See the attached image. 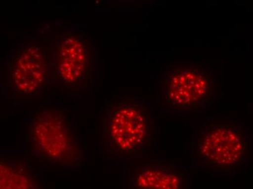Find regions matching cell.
<instances>
[{
  "instance_id": "cell-1",
  "label": "cell",
  "mask_w": 253,
  "mask_h": 189,
  "mask_svg": "<svg viewBox=\"0 0 253 189\" xmlns=\"http://www.w3.org/2000/svg\"><path fill=\"white\" fill-rule=\"evenodd\" d=\"M98 148L109 162L146 158L154 150L158 125L152 106L138 95H118L98 106Z\"/></svg>"
},
{
  "instance_id": "cell-2",
  "label": "cell",
  "mask_w": 253,
  "mask_h": 189,
  "mask_svg": "<svg viewBox=\"0 0 253 189\" xmlns=\"http://www.w3.org/2000/svg\"><path fill=\"white\" fill-rule=\"evenodd\" d=\"M26 157L32 163L77 171L87 162V149L76 121L61 106L40 107L24 125Z\"/></svg>"
},
{
  "instance_id": "cell-3",
  "label": "cell",
  "mask_w": 253,
  "mask_h": 189,
  "mask_svg": "<svg viewBox=\"0 0 253 189\" xmlns=\"http://www.w3.org/2000/svg\"><path fill=\"white\" fill-rule=\"evenodd\" d=\"M252 135L235 119H211L196 125L190 140L191 166L211 174H232L249 164Z\"/></svg>"
},
{
  "instance_id": "cell-4",
  "label": "cell",
  "mask_w": 253,
  "mask_h": 189,
  "mask_svg": "<svg viewBox=\"0 0 253 189\" xmlns=\"http://www.w3.org/2000/svg\"><path fill=\"white\" fill-rule=\"evenodd\" d=\"M217 97L216 72L200 61H178L159 77L157 107L162 114L201 116Z\"/></svg>"
},
{
  "instance_id": "cell-5",
  "label": "cell",
  "mask_w": 253,
  "mask_h": 189,
  "mask_svg": "<svg viewBox=\"0 0 253 189\" xmlns=\"http://www.w3.org/2000/svg\"><path fill=\"white\" fill-rule=\"evenodd\" d=\"M52 82L72 93H90L96 79L97 45L89 32H63L50 45Z\"/></svg>"
},
{
  "instance_id": "cell-6",
  "label": "cell",
  "mask_w": 253,
  "mask_h": 189,
  "mask_svg": "<svg viewBox=\"0 0 253 189\" xmlns=\"http://www.w3.org/2000/svg\"><path fill=\"white\" fill-rule=\"evenodd\" d=\"M52 82L50 47L26 41L15 46L1 67V91L10 99L38 94Z\"/></svg>"
},
{
  "instance_id": "cell-7",
  "label": "cell",
  "mask_w": 253,
  "mask_h": 189,
  "mask_svg": "<svg viewBox=\"0 0 253 189\" xmlns=\"http://www.w3.org/2000/svg\"><path fill=\"white\" fill-rule=\"evenodd\" d=\"M126 189H189L188 170L173 161L144 159L125 167Z\"/></svg>"
},
{
  "instance_id": "cell-8",
  "label": "cell",
  "mask_w": 253,
  "mask_h": 189,
  "mask_svg": "<svg viewBox=\"0 0 253 189\" xmlns=\"http://www.w3.org/2000/svg\"><path fill=\"white\" fill-rule=\"evenodd\" d=\"M0 189H47L44 176L26 156L0 155Z\"/></svg>"
}]
</instances>
